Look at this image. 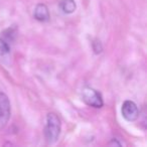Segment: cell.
<instances>
[{"instance_id": "6da1fadb", "label": "cell", "mask_w": 147, "mask_h": 147, "mask_svg": "<svg viewBox=\"0 0 147 147\" xmlns=\"http://www.w3.org/2000/svg\"><path fill=\"white\" fill-rule=\"evenodd\" d=\"M16 31L13 27L5 29L0 33V63L8 65L11 59V51L15 40Z\"/></svg>"}, {"instance_id": "7a4b0ae2", "label": "cell", "mask_w": 147, "mask_h": 147, "mask_svg": "<svg viewBox=\"0 0 147 147\" xmlns=\"http://www.w3.org/2000/svg\"><path fill=\"white\" fill-rule=\"evenodd\" d=\"M61 120L57 115L55 113H49L45 127V137L47 143L53 144L57 142L61 134Z\"/></svg>"}, {"instance_id": "3957f363", "label": "cell", "mask_w": 147, "mask_h": 147, "mask_svg": "<svg viewBox=\"0 0 147 147\" xmlns=\"http://www.w3.org/2000/svg\"><path fill=\"white\" fill-rule=\"evenodd\" d=\"M82 99L88 106L94 108H102L104 102L101 94L92 88H85L82 92Z\"/></svg>"}, {"instance_id": "277c9868", "label": "cell", "mask_w": 147, "mask_h": 147, "mask_svg": "<svg viewBox=\"0 0 147 147\" xmlns=\"http://www.w3.org/2000/svg\"><path fill=\"white\" fill-rule=\"evenodd\" d=\"M10 101L6 94L0 92V130L5 128L10 119Z\"/></svg>"}, {"instance_id": "5b68a950", "label": "cell", "mask_w": 147, "mask_h": 147, "mask_svg": "<svg viewBox=\"0 0 147 147\" xmlns=\"http://www.w3.org/2000/svg\"><path fill=\"white\" fill-rule=\"evenodd\" d=\"M121 113L122 116L125 120L129 121V122H133V121L137 120L139 117V110L137 105L135 104L133 101L127 100L122 104V108H121Z\"/></svg>"}, {"instance_id": "8992f818", "label": "cell", "mask_w": 147, "mask_h": 147, "mask_svg": "<svg viewBox=\"0 0 147 147\" xmlns=\"http://www.w3.org/2000/svg\"><path fill=\"white\" fill-rule=\"evenodd\" d=\"M33 16L36 20L40 21V22H47L49 20V8L45 4L39 3L35 6L34 12H33Z\"/></svg>"}, {"instance_id": "52a82bcc", "label": "cell", "mask_w": 147, "mask_h": 147, "mask_svg": "<svg viewBox=\"0 0 147 147\" xmlns=\"http://www.w3.org/2000/svg\"><path fill=\"white\" fill-rule=\"evenodd\" d=\"M59 7L65 14H71L75 12L77 8V4L75 0H61L59 2Z\"/></svg>"}, {"instance_id": "ba28073f", "label": "cell", "mask_w": 147, "mask_h": 147, "mask_svg": "<svg viewBox=\"0 0 147 147\" xmlns=\"http://www.w3.org/2000/svg\"><path fill=\"white\" fill-rule=\"evenodd\" d=\"M110 145H117V146H121V143L117 142V140H116V139H113V140H112V142L110 143Z\"/></svg>"}]
</instances>
